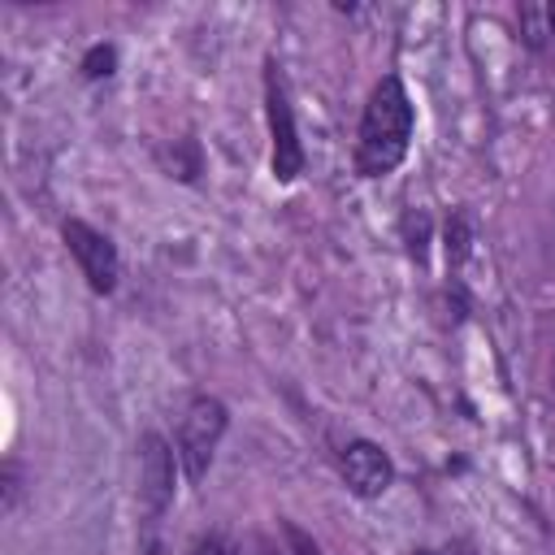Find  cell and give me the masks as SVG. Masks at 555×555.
Returning a JSON list of instances; mask_svg holds the SVG:
<instances>
[{"instance_id": "obj_6", "label": "cell", "mask_w": 555, "mask_h": 555, "mask_svg": "<svg viewBox=\"0 0 555 555\" xmlns=\"http://www.w3.org/2000/svg\"><path fill=\"white\" fill-rule=\"evenodd\" d=\"M343 477H347V486H351L360 499H377V494L390 490L395 468H390V460H386V451H382L377 442L356 438V442L343 447Z\"/></svg>"}, {"instance_id": "obj_1", "label": "cell", "mask_w": 555, "mask_h": 555, "mask_svg": "<svg viewBox=\"0 0 555 555\" xmlns=\"http://www.w3.org/2000/svg\"><path fill=\"white\" fill-rule=\"evenodd\" d=\"M412 139V100L399 78H382L369 91L364 117H360V139H356V169L364 178L390 173L408 156Z\"/></svg>"}, {"instance_id": "obj_5", "label": "cell", "mask_w": 555, "mask_h": 555, "mask_svg": "<svg viewBox=\"0 0 555 555\" xmlns=\"http://www.w3.org/2000/svg\"><path fill=\"white\" fill-rule=\"evenodd\" d=\"M61 238H65L69 256L78 260V269H82V278H87V286H91V291H100V295H108V291L117 286V247L108 243V234H100L95 225H87V221L69 217V221L61 225Z\"/></svg>"}, {"instance_id": "obj_4", "label": "cell", "mask_w": 555, "mask_h": 555, "mask_svg": "<svg viewBox=\"0 0 555 555\" xmlns=\"http://www.w3.org/2000/svg\"><path fill=\"white\" fill-rule=\"evenodd\" d=\"M173 464L178 451H169V442L160 434H143L139 442V507H143V525L156 529L165 507L173 503Z\"/></svg>"}, {"instance_id": "obj_3", "label": "cell", "mask_w": 555, "mask_h": 555, "mask_svg": "<svg viewBox=\"0 0 555 555\" xmlns=\"http://www.w3.org/2000/svg\"><path fill=\"white\" fill-rule=\"evenodd\" d=\"M264 104H269V134H273V178L278 182H295L304 173V147H299V130H295V113L282 87L278 65H264Z\"/></svg>"}, {"instance_id": "obj_9", "label": "cell", "mask_w": 555, "mask_h": 555, "mask_svg": "<svg viewBox=\"0 0 555 555\" xmlns=\"http://www.w3.org/2000/svg\"><path fill=\"white\" fill-rule=\"evenodd\" d=\"M191 555H234V546H230L225 538H217V533H212V538H199Z\"/></svg>"}, {"instance_id": "obj_2", "label": "cell", "mask_w": 555, "mask_h": 555, "mask_svg": "<svg viewBox=\"0 0 555 555\" xmlns=\"http://www.w3.org/2000/svg\"><path fill=\"white\" fill-rule=\"evenodd\" d=\"M225 403L212 399V395H199L191 399V408L182 412V425H178V464L186 473V481H204L208 464H212V451L225 434Z\"/></svg>"}, {"instance_id": "obj_11", "label": "cell", "mask_w": 555, "mask_h": 555, "mask_svg": "<svg viewBox=\"0 0 555 555\" xmlns=\"http://www.w3.org/2000/svg\"><path fill=\"white\" fill-rule=\"evenodd\" d=\"M13 503H17V468L4 464V507H13Z\"/></svg>"}, {"instance_id": "obj_12", "label": "cell", "mask_w": 555, "mask_h": 555, "mask_svg": "<svg viewBox=\"0 0 555 555\" xmlns=\"http://www.w3.org/2000/svg\"><path fill=\"white\" fill-rule=\"evenodd\" d=\"M551 30H555V4H551Z\"/></svg>"}, {"instance_id": "obj_8", "label": "cell", "mask_w": 555, "mask_h": 555, "mask_svg": "<svg viewBox=\"0 0 555 555\" xmlns=\"http://www.w3.org/2000/svg\"><path fill=\"white\" fill-rule=\"evenodd\" d=\"M117 65V52L108 43H95L87 56H82V78H108Z\"/></svg>"}, {"instance_id": "obj_10", "label": "cell", "mask_w": 555, "mask_h": 555, "mask_svg": "<svg viewBox=\"0 0 555 555\" xmlns=\"http://www.w3.org/2000/svg\"><path fill=\"white\" fill-rule=\"evenodd\" d=\"M282 529H286V542L295 546V555H317V542H308L299 525H282Z\"/></svg>"}, {"instance_id": "obj_7", "label": "cell", "mask_w": 555, "mask_h": 555, "mask_svg": "<svg viewBox=\"0 0 555 555\" xmlns=\"http://www.w3.org/2000/svg\"><path fill=\"white\" fill-rule=\"evenodd\" d=\"M520 30H525V43H529V48H542L546 35H551V9L525 4V9H520Z\"/></svg>"}, {"instance_id": "obj_13", "label": "cell", "mask_w": 555, "mask_h": 555, "mask_svg": "<svg viewBox=\"0 0 555 555\" xmlns=\"http://www.w3.org/2000/svg\"><path fill=\"white\" fill-rule=\"evenodd\" d=\"M551 386H555V373H551Z\"/></svg>"}]
</instances>
